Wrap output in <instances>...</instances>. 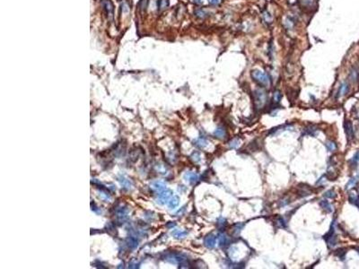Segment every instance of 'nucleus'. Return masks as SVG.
Masks as SVG:
<instances>
[{
  "mask_svg": "<svg viewBox=\"0 0 359 269\" xmlns=\"http://www.w3.org/2000/svg\"><path fill=\"white\" fill-rule=\"evenodd\" d=\"M253 99H254V106L257 109H261L267 104L268 101V94L265 90L258 88L253 92Z\"/></svg>",
  "mask_w": 359,
  "mask_h": 269,
  "instance_id": "1",
  "label": "nucleus"
},
{
  "mask_svg": "<svg viewBox=\"0 0 359 269\" xmlns=\"http://www.w3.org/2000/svg\"><path fill=\"white\" fill-rule=\"evenodd\" d=\"M251 77L255 82L263 86H268L270 84V79L268 76L261 70H253L251 72Z\"/></svg>",
  "mask_w": 359,
  "mask_h": 269,
  "instance_id": "2",
  "label": "nucleus"
},
{
  "mask_svg": "<svg viewBox=\"0 0 359 269\" xmlns=\"http://www.w3.org/2000/svg\"><path fill=\"white\" fill-rule=\"evenodd\" d=\"M172 195V192L169 189H165L163 191L160 192L159 194V197H158V202L162 205L168 203V201L170 200L171 197Z\"/></svg>",
  "mask_w": 359,
  "mask_h": 269,
  "instance_id": "3",
  "label": "nucleus"
},
{
  "mask_svg": "<svg viewBox=\"0 0 359 269\" xmlns=\"http://www.w3.org/2000/svg\"><path fill=\"white\" fill-rule=\"evenodd\" d=\"M344 129L346 134L347 140H352L354 138V127L352 122L349 120H346L344 123Z\"/></svg>",
  "mask_w": 359,
  "mask_h": 269,
  "instance_id": "4",
  "label": "nucleus"
},
{
  "mask_svg": "<svg viewBox=\"0 0 359 269\" xmlns=\"http://www.w3.org/2000/svg\"><path fill=\"white\" fill-rule=\"evenodd\" d=\"M102 6L106 11V13L108 15V17L112 20L113 19V14H114V8H113V5L110 0H104L102 2Z\"/></svg>",
  "mask_w": 359,
  "mask_h": 269,
  "instance_id": "5",
  "label": "nucleus"
},
{
  "mask_svg": "<svg viewBox=\"0 0 359 269\" xmlns=\"http://www.w3.org/2000/svg\"><path fill=\"white\" fill-rule=\"evenodd\" d=\"M204 244L207 249H214L217 244V238L214 234H208L204 239Z\"/></svg>",
  "mask_w": 359,
  "mask_h": 269,
  "instance_id": "6",
  "label": "nucleus"
},
{
  "mask_svg": "<svg viewBox=\"0 0 359 269\" xmlns=\"http://www.w3.org/2000/svg\"><path fill=\"white\" fill-rule=\"evenodd\" d=\"M349 80L352 83H359V69L358 67H353L350 69L349 76H348Z\"/></svg>",
  "mask_w": 359,
  "mask_h": 269,
  "instance_id": "7",
  "label": "nucleus"
},
{
  "mask_svg": "<svg viewBox=\"0 0 359 269\" xmlns=\"http://www.w3.org/2000/svg\"><path fill=\"white\" fill-rule=\"evenodd\" d=\"M184 179L186 180V181H188L190 184H195L198 180V176L196 174V173H194V172H191V171H188L187 173H185V175H184Z\"/></svg>",
  "mask_w": 359,
  "mask_h": 269,
  "instance_id": "8",
  "label": "nucleus"
},
{
  "mask_svg": "<svg viewBox=\"0 0 359 269\" xmlns=\"http://www.w3.org/2000/svg\"><path fill=\"white\" fill-rule=\"evenodd\" d=\"M217 239H218V243H219V246L221 248H225L229 245V242L230 240L229 238L224 234V233H219L217 235Z\"/></svg>",
  "mask_w": 359,
  "mask_h": 269,
  "instance_id": "9",
  "label": "nucleus"
},
{
  "mask_svg": "<svg viewBox=\"0 0 359 269\" xmlns=\"http://www.w3.org/2000/svg\"><path fill=\"white\" fill-rule=\"evenodd\" d=\"M348 91H349V84H348V83L343 82V83L340 84V86H339V92H338L337 97L345 96L346 94L348 93Z\"/></svg>",
  "mask_w": 359,
  "mask_h": 269,
  "instance_id": "10",
  "label": "nucleus"
},
{
  "mask_svg": "<svg viewBox=\"0 0 359 269\" xmlns=\"http://www.w3.org/2000/svg\"><path fill=\"white\" fill-rule=\"evenodd\" d=\"M214 135H215L217 138H219V139H224V138H225V136H226V130H225V128L223 127H217V128L215 130V132H214Z\"/></svg>",
  "mask_w": 359,
  "mask_h": 269,
  "instance_id": "11",
  "label": "nucleus"
},
{
  "mask_svg": "<svg viewBox=\"0 0 359 269\" xmlns=\"http://www.w3.org/2000/svg\"><path fill=\"white\" fill-rule=\"evenodd\" d=\"M318 131V127L314 125H309L304 128V134H308V135H315L316 132Z\"/></svg>",
  "mask_w": 359,
  "mask_h": 269,
  "instance_id": "12",
  "label": "nucleus"
},
{
  "mask_svg": "<svg viewBox=\"0 0 359 269\" xmlns=\"http://www.w3.org/2000/svg\"><path fill=\"white\" fill-rule=\"evenodd\" d=\"M179 202H180L179 197H178L177 196H174V197H172V198H170V200L168 201L167 205H168L169 208H171V209H174V208H176V207L178 206V205H179Z\"/></svg>",
  "mask_w": 359,
  "mask_h": 269,
  "instance_id": "13",
  "label": "nucleus"
},
{
  "mask_svg": "<svg viewBox=\"0 0 359 269\" xmlns=\"http://www.w3.org/2000/svg\"><path fill=\"white\" fill-rule=\"evenodd\" d=\"M319 204H320V206L323 210H325L327 213H331L332 212L331 205L330 204V202L328 201V200H321Z\"/></svg>",
  "mask_w": 359,
  "mask_h": 269,
  "instance_id": "14",
  "label": "nucleus"
},
{
  "mask_svg": "<svg viewBox=\"0 0 359 269\" xmlns=\"http://www.w3.org/2000/svg\"><path fill=\"white\" fill-rule=\"evenodd\" d=\"M194 145L198 148H205L207 146L208 142L204 138H198L194 141Z\"/></svg>",
  "mask_w": 359,
  "mask_h": 269,
  "instance_id": "15",
  "label": "nucleus"
},
{
  "mask_svg": "<svg viewBox=\"0 0 359 269\" xmlns=\"http://www.w3.org/2000/svg\"><path fill=\"white\" fill-rule=\"evenodd\" d=\"M358 176H355V177L351 178L348 180V182L346 183V190H348L349 188H352L353 187H355L357 185V181H358Z\"/></svg>",
  "mask_w": 359,
  "mask_h": 269,
  "instance_id": "16",
  "label": "nucleus"
},
{
  "mask_svg": "<svg viewBox=\"0 0 359 269\" xmlns=\"http://www.w3.org/2000/svg\"><path fill=\"white\" fill-rule=\"evenodd\" d=\"M348 200L351 204L355 205L359 209V195H355V194H350L348 197Z\"/></svg>",
  "mask_w": 359,
  "mask_h": 269,
  "instance_id": "17",
  "label": "nucleus"
},
{
  "mask_svg": "<svg viewBox=\"0 0 359 269\" xmlns=\"http://www.w3.org/2000/svg\"><path fill=\"white\" fill-rule=\"evenodd\" d=\"M172 234H173V236H174L176 239H183V238L186 237L187 231L180 230H175L172 231Z\"/></svg>",
  "mask_w": 359,
  "mask_h": 269,
  "instance_id": "18",
  "label": "nucleus"
},
{
  "mask_svg": "<svg viewBox=\"0 0 359 269\" xmlns=\"http://www.w3.org/2000/svg\"><path fill=\"white\" fill-rule=\"evenodd\" d=\"M325 146H326L327 150H328L329 152H334V151L337 150V145H336V143L333 142V141H331V140H329V141H327V142L325 143Z\"/></svg>",
  "mask_w": 359,
  "mask_h": 269,
  "instance_id": "19",
  "label": "nucleus"
},
{
  "mask_svg": "<svg viewBox=\"0 0 359 269\" xmlns=\"http://www.w3.org/2000/svg\"><path fill=\"white\" fill-rule=\"evenodd\" d=\"M276 226L279 227V228H286V226H287L284 218L281 217V216H277L276 218Z\"/></svg>",
  "mask_w": 359,
  "mask_h": 269,
  "instance_id": "20",
  "label": "nucleus"
},
{
  "mask_svg": "<svg viewBox=\"0 0 359 269\" xmlns=\"http://www.w3.org/2000/svg\"><path fill=\"white\" fill-rule=\"evenodd\" d=\"M152 188H154L157 191H163L165 189V185L163 182H154L152 184Z\"/></svg>",
  "mask_w": 359,
  "mask_h": 269,
  "instance_id": "21",
  "label": "nucleus"
},
{
  "mask_svg": "<svg viewBox=\"0 0 359 269\" xmlns=\"http://www.w3.org/2000/svg\"><path fill=\"white\" fill-rule=\"evenodd\" d=\"M282 100V94L279 90H276L273 94V101L275 103H279Z\"/></svg>",
  "mask_w": 359,
  "mask_h": 269,
  "instance_id": "22",
  "label": "nucleus"
},
{
  "mask_svg": "<svg viewBox=\"0 0 359 269\" xmlns=\"http://www.w3.org/2000/svg\"><path fill=\"white\" fill-rule=\"evenodd\" d=\"M346 253V249H337V250L334 252V255L337 256L339 257L340 259H344Z\"/></svg>",
  "mask_w": 359,
  "mask_h": 269,
  "instance_id": "23",
  "label": "nucleus"
},
{
  "mask_svg": "<svg viewBox=\"0 0 359 269\" xmlns=\"http://www.w3.org/2000/svg\"><path fill=\"white\" fill-rule=\"evenodd\" d=\"M239 145H240V139H238V138H235V139L231 140L228 144L230 149H235L239 146Z\"/></svg>",
  "mask_w": 359,
  "mask_h": 269,
  "instance_id": "24",
  "label": "nucleus"
},
{
  "mask_svg": "<svg viewBox=\"0 0 359 269\" xmlns=\"http://www.w3.org/2000/svg\"><path fill=\"white\" fill-rule=\"evenodd\" d=\"M191 159L192 160V161L195 162V163H198V162H199L200 161V160H201V157H200V154H199V153H198V152H195V153H193L191 155Z\"/></svg>",
  "mask_w": 359,
  "mask_h": 269,
  "instance_id": "25",
  "label": "nucleus"
},
{
  "mask_svg": "<svg viewBox=\"0 0 359 269\" xmlns=\"http://www.w3.org/2000/svg\"><path fill=\"white\" fill-rule=\"evenodd\" d=\"M350 162H351L352 165H355V166L357 165V163L359 162V151H357V152L354 154V156H353V158L351 159Z\"/></svg>",
  "mask_w": 359,
  "mask_h": 269,
  "instance_id": "26",
  "label": "nucleus"
},
{
  "mask_svg": "<svg viewBox=\"0 0 359 269\" xmlns=\"http://www.w3.org/2000/svg\"><path fill=\"white\" fill-rule=\"evenodd\" d=\"M226 224H227V223H226V220H225L224 218H223V217L218 218V220H217V225H218L219 228L224 229L225 227Z\"/></svg>",
  "mask_w": 359,
  "mask_h": 269,
  "instance_id": "27",
  "label": "nucleus"
},
{
  "mask_svg": "<svg viewBox=\"0 0 359 269\" xmlns=\"http://www.w3.org/2000/svg\"><path fill=\"white\" fill-rule=\"evenodd\" d=\"M336 193L333 191V190H329V191H327L325 194H324V197H327V198H331V199H334L335 197H336Z\"/></svg>",
  "mask_w": 359,
  "mask_h": 269,
  "instance_id": "28",
  "label": "nucleus"
},
{
  "mask_svg": "<svg viewBox=\"0 0 359 269\" xmlns=\"http://www.w3.org/2000/svg\"><path fill=\"white\" fill-rule=\"evenodd\" d=\"M195 13H196V15H197L198 17H199V18H204V17H206V14H207L205 11H203V10H201V9L196 10V11H195Z\"/></svg>",
  "mask_w": 359,
  "mask_h": 269,
  "instance_id": "29",
  "label": "nucleus"
},
{
  "mask_svg": "<svg viewBox=\"0 0 359 269\" xmlns=\"http://www.w3.org/2000/svg\"><path fill=\"white\" fill-rule=\"evenodd\" d=\"M264 19H265V21H266L267 23H271V21H272V16L270 15V13H268V12H266V13H264Z\"/></svg>",
  "mask_w": 359,
  "mask_h": 269,
  "instance_id": "30",
  "label": "nucleus"
},
{
  "mask_svg": "<svg viewBox=\"0 0 359 269\" xmlns=\"http://www.w3.org/2000/svg\"><path fill=\"white\" fill-rule=\"evenodd\" d=\"M159 4V7L162 9V8H165V6H167L168 5V2L166 0H159V3L157 2V5Z\"/></svg>",
  "mask_w": 359,
  "mask_h": 269,
  "instance_id": "31",
  "label": "nucleus"
},
{
  "mask_svg": "<svg viewBox=\"0 0 359 269\" xmlns=\"http://www.w3.org/2000/svg\"><path fill=\"white\" fill-rule=\"evenodd\" d=\"M120 181H121V184L124 186V188H130V182H129V180L125 179H120Z\"/></svg>",
  "mask_w": 359,
  "mask_h": 269,
  "instance_id": "32",
  "label": "nucleus"
},
{
  "mask_svg": "<svg viewBox=\"0 0 359 269\" xmlns=\"http://www.w3.org/2000/svg\"><path fill=\"white\" fill-rule=\"evenodd\" d=\"M223 0H208V3L210 5H213V6H217V5H220L222 3Z\"/></svg>",
  "mask_w": 359,
  "mask_h": 269,
  "instance_id": "33",
  "label": "nucleus"
},
{
  "mask_svg": "<svg viewBox=\"0 0 359 269\" xmlns=\"http://www.w3.org/2000/svg\"><path fill=\"white\" fill-rule=\"evenodd\" d=\"M242 227H243V224H241V223H240V224H239V223L236 224V225H235V232H236V233H239L240 230H241V229L242 228Z\"/></svg>",
  "mask_w": 359,
  "mask_h": 269,
  "instance_id": "34",
  "label": "nucleus"
},
{
  "mask_svg": "<svg viewBox=\"0 0 359 269\" xmlns=\"http://www.w3.org/2000/svg\"><path fill=\"white\" fill-rule=\"evenodd\" d=\"M354 249H356V250H357V252L359 253V247H355Z\"/></svg>",
  "mask_w": 359,
  "mask_h": 269,
  "instance_id": "35",
  "label": "nucleus"
},
{
  "mask_svg": "<svg viewBox=\"0 0 359 269\" xmlns=\"http://www.w3.org/2000/svg\"><path fill=\"white\" fill-rule=\"evenodd\" d=\"M197 3H198V4H200V3H202V0H195Z\"/></svg>",
  "mask_w": 359,
  "mask_h": 269,
  "instance_id": "36",
  "label": "nucleus"
},
{
  "mask_svg": "<svg viewBox=\"0 0 359 269\" xmlns=\"http://www.w3.org/2000/svg\"><path fill=\"white\" fill-rule=\"evenodd\" d=\"M358 192H359V188H358Z\"/></svg>",
  "mask_w": 359,
  "mask_h": 269,
  "instance_id": "37",
  "label": "nucleus"
}]
</instances>
